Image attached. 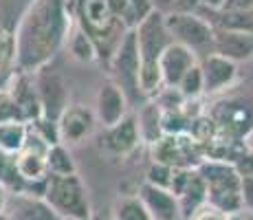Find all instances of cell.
<instances>
[{
  "label": "cell",
  "instance_id": "obj_1",
  "mask_svg": "<svg viewBox=\"0 0 253 220\" xmlns=\"http://www.w3.org/2000/svg\"><path fill=\"white\" fill-rule=\"evenodd\" d=\"M77 0H33L13 33L16 68L36 73L64 46L71 27L77 22Z\"/></svg>",
  "mask_w": 253,
  "mask_h": 220
},
{
  "label": "cell",
  "instance_id": "obj_2",
  "mask_svg": "<svg viewBox=\"0 0 253 220\" xmlns=\"http://www.w3.org/2000/svg\"><path fill=\"white\" fill-rule=\"evenodd\" d=\"M198 172L207 183V203L220 209L222 214H238L242 212L240 198V174L236 172L231 163L225 161L205 159L198 165Z\"/></svg>",
  "mask_w": 253,
  "mask_h": 220
},
{
  "label": "cell",
  "instance_id": "obj_3",
  "mask_svg": "<svg viewBox=\"0 0 253 220\" xmlns=\"http://www.w3.org/2000/svg\"><path fill=\"white\" fill-rule=\"evenodd\" d=\"M42 198L48 203V207L60 218L66 220H88L90 207L86 196L84 183L77 174L71 176H51L44 180Z\"/></svg>",
  "mask_w": 253,
  "mask_h": 220
},
{
  "label": "cell",
  "instance_id": "obj_4",
  "mask_svg": "<svg viewBox=\"0 0 253 220\" xmlns=\"http://www.w3.org/2000/svg\"><path fill=\"white\" fill-rule=\"evenodd\" d=\"M152 161L165 168L194 170L203 163V150L189 132L185 134H163L152 143Z\"/></svg>",
  "mask_w": 253,
  "mask_h": 220
},
{
  "label": "cell",
  "instance_id": "obj_5",
  "mask_svg": "<svg viewBox=\"0 0 253 220\" xmlns=\"http://www.w3.org/2000/svg\"><path fill=\"white\" fill-rule=\"evenodd\" d=\"M163 22L172 42L183 44L194 53L213 46V24L198 13H163Z\"/></svg>",
  "mask_w": 253,
  "mask_h": 220
},
{
  "label": "cell",
  "instance_id": "obj_6",
  "mask_svg": "<svg viewBox=\"0 0 253 220\" xmlns=\"http://www.w3.org/2000/svg\"><path fill=\"white\" fill-rule=\"evenodd\" d=\"M33 84H36L38 101H40L42 119L57 124L60 115L69 106V88L62 73L51 66H42L40 71L33 73Z\"/></svg>",
  "mask_w": 253,
  "mask_h": 220
},
{
  "label": "cell",
  "instance_id": "obj_7",
  "mask_svg": "<svg viewBox=\"0 0 253 220\" xmlns=\"http://www.w3.org/2000/svg\"><path fill=\"white\" fill-rule=\"evenodd\" d=\"M139 46H137V36L134 29L126 31L121 36L119 44H117L113 60H110V68H113V82H117L126 90H137L139 92Z\"/></svg>",
  "mask_w": 253,
  "mask_h": 220
},
{
  "label": "cell",
  "instance_id": "obj_8",
  "mask_svg": "<svg viewBox=\"0 0 253 220\" xmlns=\"http://www.w3.org/2000/svg\"><path fill=\"white\" fill-rule=\"evenodd\" d=\"M46 150L48 143L29 128V139L24 148L13 156V165L20 176L22 183H44L48 178V165H46Z\"/></svg>",
  "mask_w": 253,
  "mask_h": 220
},
{
  "label": "cell",
  "instance_id": "obj_9",
  "mask_svg": "<svg viewBox=\"0 0 253 220\" xmlns=\"http://www.w3.org/2000/svg\"><path fill=\"white\" fill-rule=\"evenodd\" d=\"M95 119L104 126L106 130L117 126L121 119L128 117V95L117 82L106 80L99 86L95 97Z\"/></svg>",
  "mask_w": 253,
  "mask_h": 220
},
{
  "label": "cell",
  "instance_id": "obj_10",
  "mask_svg": "<svg viewBox=\"0 0 253 220\" xmlns=\"http://www.w3.org/2000/svg\"><path fill=\"white\" fill-rule=\"evenodd\" d=\"M95 112L82 104H69L57 119V141L64 145H75L88 139L95 128Z\"/></svg>",
  "mask_w": 253,
  "mask_h": 220
},
{
  "label": "cell",
  "instance_id": "obj_11",
  "mask_svg": "<svg viewBox=\"0 0 253 220\" xmlns=\"http://www.w3.org/2000/svg\"><path fill=\"white\" fill-rule=\"evenodd\" d=\"M4 218L7 220H60V216L42 198V194H31V192H24V189L9 194Z\"/></svg>",
  "mask_w": 253,
  "mask_h": 220
},
{
  "label": "cell",
  "instance_id": "obj_12",
  "mask_svg": "<svg viewBox=\"0 0 253 220\" xmlns=\"http://www.w3.org/2000/svg\"><path fill=\"white\" fill-rule=\"evenodd\" d=\"M194 64H198V55L192 48L183 46L178 42H169L165 46V51L159 57V71L163 77L165 88H176L178 82L183 80V75L189 71Z\"/></svg>",
  "mask_w": 253,
  "mask_h": 220
},
{
  "label": "cell",
  "instance_id": "obj_13",
  "mask_svg": "<svg viewBox=\"0 0 253 220\" xmlns=\"http://www.w3.org/2000/svg\"><path fill=\"white\" fill-rule=\"evenodd\" d=\"M77 20L92 36H108L117 24L110 0H77Z\"/></svg>",
  "mask_w": 253,
  "mask_h": 220
},
{
  "label": "cell",
  "instance_id": "obj_14",
  "mask_svg": "<svg viewBox=\"0 0 253 220\" xmlns=\"http://www.w3.org/2000/svg\"><path fill=\"white\" fill-rule=\"evenodd\" d=\"M137 196L152 220H183L181 209H178V200L168 189L157 187V185L143 180Z\"/></svg>",
  "mask_w": 253,
  "mask_h": 220
},
{
  "label": "cell",
  "instance_id": "obj_15",
  "mask_svg": "<svg viewBox=\"0 0 253 220\" xmlns=\"http://www.w3.org/2000/svg\"><path fill=\"white\" fill-rule=\"evenodd\" d=\"M11 97L16 99L18 108H20L22 121L33 124V121L42 119V110H40V101H38V92L36 84H33V73H20L13 71L11 73V82L7 86Z\"/></svg>",
  "mask_w": 253,
  "mask_h": 220
},
{
  "label": "cell",
  "instance_id": "obj_16",
  "mask_svg": "<svg viewBox=\"0 0 253 220\" xmlns=\"http://www.w3.org/2000/svg\"><path fill=\"white\" fill-rule=\"evenodd\" d=\"M201 68L203 80H205V95L227 90L238 80V64L218 53H207V57L201 62Z\"/></svg>",
  "mask_w": 253,
  "mask_h": 220
},
{
  "label": "cell",
  "instance_id": "obj_17",
  "mask_svg": "<svg viewBox=\"0 0 253 220\" xmlns=\"http://www.w3.org/2000/svg\"><path fill=\"white\" fill-rule=\"evenodd\" d=\"M213 53L227 57V60L247 62L253 57V33L245 31H225V29L213 27Z\"/></svg>",
  "mask_w": 253,
  "mask_h": 220
},
{
  "label": "cell",
  "instance_id": "obj_18",
  "mask_svg": "<svg viewBox=\"0 0 253 220\" xmlns=\"http://www.w3.org/2000/svg\"><path fill=\"white\" fill-rule=\"evenodd\" d=\"M139 143H141V134L137 128V119H134L132 115L121 119L113 128H108L106 130V136H104L106 150L115 156H121V159L132 154L134 150L139 148Z\"/></svg>",
  "mask_w": 253,
  "mask_h": 220
},
{
  "label": "cell",
  "instance_id": "obj_19",
  "mask_svg": "<svg viewBox=\"0 0 253 220\" xmlns=\"http://www.w3.org/2000/svg\"><path fill=\"white\" fill-rule=\"evenodd\" d=\"M176 200H178V209H181L183 220H187L198 207H203V205L207 203V183L196 168L189 172L187 183H185L183 192L178 194Z\"/></svg>",
  "mask_w": 253,
  "mask_h": 220
},
{
  "label": "cell",
  "instance_id": "obj_20",
  "mask_svg": "<svg viewBox=\"0 0 253 220\" xmlns=\"http://www.w3.org/2000/svg\"><path fill=\"white\" fill-rule=\"evenodd\" d=\"M64 46H66V51H69V55L75 62H80V64H92V62L99 57L95 40H92L90 33L80 24V20L71 27Z\"/></svg>",
  "mask_w": 253,
  "mask_h": 220
},
{
  "label": "cell",
  "instance_id": "obj_21",
  "mask_svg": "<svg viewBox=\"0 0 253 220\" xmlns=\"http://www.w3.org/2000/svg\"><path fill=\"white\" fill-rule=\"evenodd\" d=\"M117 22L126 27V31L137 29L139 22L152 11V2L150 0H110Z\"/></svg>",
  "mask_w": 253,
  "mask_h": 220
},
{
  "label": "cell",
  "instance_id": "obj_22",
  "mask_svg": "<svg viewBox=\"0 0 253 220\" xmlns=\"http://www.w3.org/2000/svg\"><path fill=\"white\" fill-rule=\"evenodd\" d=\"M29 139V124L27 121H9L0 126V152L16 156L24 148Z\"/></svg>",
  "mask_w": 253,
  "mask_h": 220
},
{
  "label": "cell",
  "instance_id": "obj_23",
  "mask_svg": "<svg viewBox=\"0 0 253 220\" xmlns=\"http://www.w3.org/2000/svg\"><path fill=\"white\" fill-rule=\"evenodd\" d=\"M46 165H48V174L51 176H71L77 174L75 170V161L71 156L69 145L64 143H53L46 150Z\"/></svg>",
  "mask_w": 253,
  "mask_h": 220
},
{
  "label": "cell",
  "instance_id": "obj_24",
  "mask_svg": "<svg viewBox=\"0 0 253 220\" xmlns=\"http://www.w3.org/2000/svg\"><path fill=\"white\" fill-rule=\"evenodd\" d=\"M137 128L141 134V141L152 145L157 139H161L163 132H161V108L157 104H148V108L139 115L137 121Z\"/></svg>",
  "mask_w": 253,
  "mask_h": 220
},
{
  "label": "cell",
  "instance_id": "obj_25",
  "mask_svg": "<svg viewBox=\"0 0 253 220\" xmlns=\"http://www.w3.org/2000/svg\"><path fill=\"white\" fill-rule=\"evenodd\" d=\"M176 90L181 92V97L185 101L189 99H201L205 95V80H203V68H201V62L194 64L187 73L183 75V80L178 82Z\"/></svg>",
  "mask_w": 253,
  "mask_h": 220
},
{
  "label": "cell",
  "instance_id": "obj_26",
  "mask_svg": "<svg viewBox=\"0 0 253 220\" xmlns=\"http://www.w3.org/2000/svg\"><path fill=\"white\" fill-rule=\"evenodd\" d=\"M115 218L113 220H152L145 207L141 205L139 196H119L115 203Z\"/></svg>",
  "mask_w": 253,
  "mask_h": 220
},
{
  "label": "cell",
  "instance_id": "obj_27",
  "mask_svg": "<svg viewBox=\"0 0 253 220\" xmlns=\"http://www.w3.org/2000/svg\"><path fill=\"white\" fill-rule=\"evenodd\" d=\"M16 66V42L9 29L0 27V77H4Z\"/></svg>",
  "mask_w": 253,
  "mask_h": 220
},
{
  "label": "cell",
  "instance_id": "obj_28",
  "mask_svg": "<svg viewBox=\"0 0 253 220\" xmlns=\"http://www.w3.org/2000/svg\"><path fill=\"white\" fill-rule=\"evenodd\" d=\"M0 183L9 189V192H20V176L16 172V165H13V156L0 152Z\"/></svg>",
  "mask_w": 253,
  "mask_h": 220
},
{
  "label": "cell",
  "instance_id": "obj_29",
  "mask_svg": "<svg viewBox=\"0 0 253 220\" xmlns=\"http://www.w3.org/2000/svg\"><path fill=\"white\" fill-rule=\"evenodd\" d=\"M9 121H22V115L11 92L7 88H0V126L9 124Z\"/></svg>",
  "mask_w": 253,
  "mask_h": 220
},
{
  "label": "cell",
  "instance_id": "obj_30",
  "mask_svg": "<svg viewBox=\"0 0 253 220\" xmlns=\"http://www.w3.org/2000/svg\"><path fill=\"white\" fill-rule=\"evenodd\" d=\"M169 176H172V168H165V165L152 163V168L148 170V178H145V183H152V185H157V187L168 189Z\"/></svg>",
  "mask_w": 253,
  "mask_h": 220
},
{
  "label": "cell",
  "instance_id": "obj_31",
  "mask_svg": "<svg viewBox=\"0 0 253 220\" xmlns=\"http://www.w3.org/2000/svg\"><path fill=\"white\" fill-rule=\"evenodd\" d=\"M240 198L242 212L253 214V176H240Z\"/></svg>",
  "mask_w": 253,
  "mask_h": 220
},
{
  "label": "cell",
  "instance_id": "obj_32",
  "mask_svg": "<svg viewBox=\"0 0 253 220\" xmlns=\"http://www.w3.org/2000/svg\"><path fill=\"white\" fill-rule=\"evenodd\" d=\"M187 220H227V214H222L220 209H216L213 205L205 203L203 207H198Z\"/></svg>",
  "mask_w": 253,
  "mask_h": 220
},
{
  "label": "cell",
  "instance_id": "obj_33",
  "mask_svg": "<svg viewBox=\"0 0 253 220\" xmlns=\"http://www.w3.org/2000/svg\"><path fill=\"white\" fill-rule=\"evenodd\" d=\"M218 11H225V13H251L253 11V0H225Z\"/></svg>",
  "mask_w": 253,
  "mask_h": 220
},
{
  "label": "cell",
  "instance_id": "obj_34",
  "mask_svg": "<svg viewBox=\"0 0 253 220\" xmlns=\"http://www.w3.org/2000/svg\"><path fill=\"white\" fill-rule=\"evenodd\" d=\"M203 0H174L168 13H196Z\"/></svg>",
  "mask_w": 253,
  "mask_h": 220
},
{
  "label": "cell",
  "instance_id": "obj_35",
  "mask_svg": "<svg viewBox=\"0 0 253 220\" xmlns=\"http://www.w3.org/2000/svg\"><path fill=\"white\" fill-rule=\"evenodd\" d=\"M150 2H152V9H157V11H161V13H168L174 0H150Z\"/></svg>",
  "mask_w": 253,
  "mask_h": 220
},
{
  "label": "cell",
  "instance_id": "obj_36",
  "mask_svg": "<svg viewBox=\"0 0 253 220\" xmlns=\"http://www.w3.org/2000/svg\"><path fill=\"white\" fill-rule=\"evenodd\" d=\"M9 189L0 183V216H4V209H7V200H9Z\"/></svg>",
  "mask_w": 253,
  "mask_h": 220
},
{
  "label": "cell",
  "instance_id": "obj_37",
  "mask_svg": "<svg viewBox=\"0 0 253 220\" xmlns=\"http://www.w3.org/2000/svg\"><path fill=\"white\" fill-rule=\"evenodd\" d=\"M245 145H247V150H249V154L253 156V128L247 132V139H245Z\"/></svg>",
  "mask_w": 253,
  "mask_h": 220
},
{
  "label": "cell",
  "instance_id": "obj_38",
  "mask_svg": "<svg viewBox=\"0 0 253 220\" xmlns=\"http://www.w3.org/2000/svg\"><path fill=\"white\" fill-rule=\"evenodd\" d=\"M227 220H247V218H245V212H238V214H229Z\"/></svg>",
  "mask_w": 253,
  "mask_h": 220
},
{
  "label": "cell",
  "instance_id": "obj_39",
  "mask_svg": "<svg viewBox=\"0 0 253 220\" xmlns=\"http://www.w3.org/2000/svg\"><path fill=\"white\" fill-rule=\"evenodd\" d=\"M245 218L247 220H253V214H245Z\"/></svg>",
  "mask_w": 253,
  "mask_h": 220
},
{
  "label": "cell",
  "instance_id": "obj_40",
  "mask_svg": "<svg viewBox=\"0 0 253 220\" xmlns=\"http://www.w3.org/2000/svg\"><path fill=\"white\" fill-rule=\"evenodd\" d=\"M0 220H7V218H4V216H0Z\"/></svg>",
  "mask_w": 253,
  "mask_h": 220
}]
</instances>
